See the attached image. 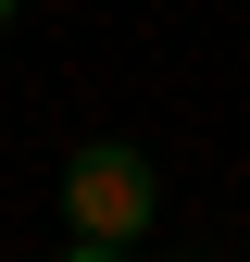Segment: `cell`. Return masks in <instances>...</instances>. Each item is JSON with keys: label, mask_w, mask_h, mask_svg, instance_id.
Instances as JSON below:
<instances>
[{"label": "cell", "mask_w": 250, "mask_h": 262, "mask_svg": "<svg viewBox=\"0 0 250 262\" xmlns=\"http://www.w3.org/2000/svg\"><path fill=\"white\" fill-rule=\"evenodd\" d=\"M62 225H75V237H100V250H125V237H138V225H150V162L138 150H75V162H62Z\"/></svg>", "instance_id": "cell-1"}, {"label": "cell", "mask_w": 250, "mask_h": 262, "mask_svg": "<svg viewBox=\"0 0 250 262\" xmlns=\"http://www.w3.org/2000/svg\"><path fill=\"white\" fill-rule=\"evenodd\" d=\"M62 262H125V250H100V237H88V250H62Z\"/></svg>", "instance_id": "cell-2"}, {"label": "cell", "mask_w": 250, "mask_h": 262, "mask_svg": "<svg viewBox=\"0 0 250 262\" xmlns=\"http://www.w3.org/2000/svg\"><path fill=\"white\" fill-rule=\"evenodd\" d=\"M0 13H13V0H0Z\"/></svg>", "instance_id": "cell-3"}]
</instances>
